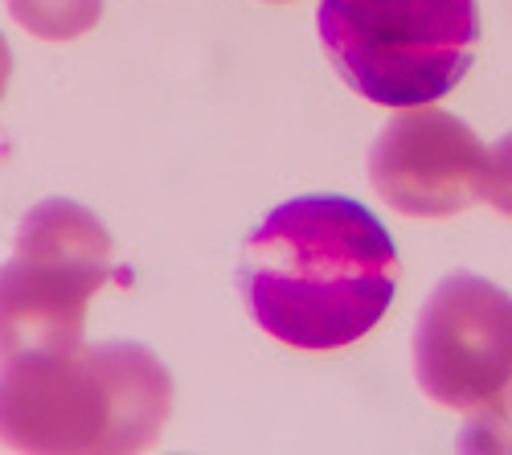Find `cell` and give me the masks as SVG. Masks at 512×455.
<instances>
[{"label": "cell", "mask_w": 512, "mask_h": 455, "mask_svg": "<svg viewBox=\"0 0 512 455\" xmlns=\"http://www.w3.org/2000/svg\"><path fill=\"white\" fill-rule=\"evenodd\" d=\"M242 296L267 337L304 353L345 349L390 312L398 246L353 197H291L246 242Z\"/></svg>", "instance_id": "6da1fadb"}, {"label": "cell", "mask_w": 512, "mask_h": 455, "mask_svg": "<svg viewBox=\"0 0 512 455\" xmlns=\"http://www.w3.org/2000/svg\"><path fill=\"white\" fill-rule=\"evenodd\" d=\"M168 415L173 378L144 345H78L0 365V443L13 451H144Z\"/></svg>", "instance_id": "7a4b0ae2"}, {"label": "cell", "mask_w": 512, "mask_h": 455, "mask_svg": "<svg viewBox=\"0 0 512 455\" xmlns=\"http://www.w3.org/2000/svg\"><path fill=\"white\" fill-rule=\"evenodd\" d=\"M320 41L349 87L377 107H426L476 62V0H320Z\"/></svg>", "instance_id": "3957f363"}, {"label": "cell", "mask_w": 512, "mask_h": 455, "mask_svg": "<svg viewBox=\"0 0 512 455\" xmlns=\"http://www.w3.org/2000/svg\"><path fill=\"white\" fill-rule=\"evenodd\" d=\"M107 279L111 234L91 210L66 197L29 210L0 267V365L74 353Z\"/></svg>", "instance_id": "277c9868"}, {"label": "cell", "mask_w": 512, "mask_h": 455, "mask_svg": "<svg viewBox=\"0 0 512 455\" xmlns=\"http://www.w3.org/2000/svg\"><path fill=\"white\" fill-rule=\"evenodd\" d=\"M422 394L476 415L512 386V296L480 275H451L426 300L414 333Z\"/></svg>", "instance_id": "5b68a950"}, {"label": "cell", "mask_w": 512, "mask_h": 455, "mask_svg": "<svg viewBox=\"0 0 512 455\" xmlns=\"http://www.w3.org/2000/svg\"><path fill=\"white\" fill-rule=\"evenodd\" d=\"M484 160L488 152L459 115L410 107L377 136L369 177L390 210L406 218H451L480 197Z\"/></svg>", "instance_id": "8992f818"}, {"label": "cell", "mask_w": 512, "mask_h": 455, "mask_svg": "<svg viewBox=\"0 0 512 455\" xmlns=\"http://www.w3.org/2000/svg\"><path fill=\"white\" fill-rule=\"evenodd\" d=\"M13 21L41 41H74L103 17V0H9Z\"/></svg>", "instance_id": "52a82bcc"}, {"label": "cell", "mask_w": 512, "mask_h": 455, "mask_svg": "<svg viewBox=\"0 0 512 455\" xmlns=\"http://www.w3.org/2000/svg\"><path fill=\"white\" fill-rule=\"evenodd\" d=\"M463 447H472V451H508L512 447V390H500L488 406L476 410V423L467 427Z\"/></svg>", "instance_id": "ba28073f"}, {"label": "cell", "mask_w": 512, "mask_h": 455, "mask_svg": "<svg viewBox=\"0 0 512 455\" xmlns=\"http://www.w3.org/2000/svg\"><path fill=\"white\" fill-rule=\"evenodd\" d=\"M480 197L492 205V210H500V214L512 218V132L488 148Z\"/></svg>", "instance_id": "9c48e42d"}, {"label": "cell", "mask_w": 512, "mask_h": 455, "mask_svg": "<svg viewBox=\"0 0 512 455\" xmlns=\"http://www.w3.org/2000/svg\"><path fill=\"white\" fill-rule=\"evenodd\" d=\"M13 70H17L13 46L5 41V33H0V103H5V91H9V82H13Z\"/></svg>", "instance_id": "30bf717a"}]
</instances>
